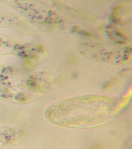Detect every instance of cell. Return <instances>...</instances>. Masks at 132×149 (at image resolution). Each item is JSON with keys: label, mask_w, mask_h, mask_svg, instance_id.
<instances>
[{"label": "cell", "mask_w": 132, "mask_h": 149, "mask_svg": "<svg viewBox=\"0 0 132 149\" xmlns=\"http://www.w3.org/2000/svg\"><path fill=\"white\" fill-rule=\"evenodd\" d=\"M79 99L81 107L78 97L69 98L52 105L46 110L45 114L57 113V115L48 117L49 120L64 116L69 118L74 116L75 119H79L81 116V120L85 118L86 120L90 119L93 123L92 120L99 123L109 118L116 102L115 98L98 95H87Z\"/></svg>", "instance_id": "cell-1"}, {"label": "cell", "mask_w": 132, "mask_h": 149, "mask_svg": "<svg viewBox=\"0 0 132 149\" xmlns=\"http://www.w3.org/2000/svg\"><path fill=\"white\" fill-rule=\"evenodd\" d=\"M12 8L33 23L53 26L69 31L72 26L69 21L56 9L39 1H10Z\"/></svg>", "instance_id": "cell-2"}, {"label": "cell", "mask_w": 132, "mask_h": 149, "mask_svg": "<svg viewBox=\"0 0 132 149\" xmlns=\"http://www.w3.org/2000/svg\"><path fill=\"white\" fill-rule=\"evenodd\" d=\"M77 52L87 59L112 65L126 63L132 55L131 47L110 46L90 41L79 44Z\"/></svg>", "instance_id": "cell-3"}, {"label": "cell", "mask_w": 132, "mask_h": 149, "mask_svg": "<svg viewBox=\"0 0 132 149\" xmlns=\"http://www.w3.org/2000/svg\"><path fill=\"white\" fill-rule=\"evenodd\" d=\"M55 78L51 72L44 70H37L27 75L24 87L29 91L35 93H44L53 88Z\"/></svg>", "instance_id": "cell-4"}, {"label": "cell", "mask_w": 132, "mask_h": 149, "mask_svg": "<svg viewBox=\"0 0 132 149\" xmlns=\"http://www.w3.org/2000/svg\"><path fill=\"white\" fill-rule=\"evenodd\" d=\"M27 75L22 68L11 65L0 63V85L18 89L24 86Z\"/></svg>", "instance_id": "cell-5"}, {"label": "cell", "mask_w": 132, "mask_h": 149, "mask_svg": "<svg viewBox=\"0 0 132 149\" xmlns=\"http://www.w3.org/2000/svg\"><path fill=\"white\" fill-rule=\"evenodd\" d=\"M45 54L46 50L41 44L17 41L14 55L25 61H35Z\"/></svg>", "instance_id": "cell-6"}, {"label": "cell", "mask_w": 132, "mask_h": 149, "mask_svg": "<svg viewBox=\"0 0 132 149\" xmlns=\"http://www.w3.org/2000/svg\"><path fill=\"white\" fill-rule=\"evenodd\" d=\"M24 136L20 126H9L0 130V146L9 148L20 143Z\"/></svg>", "instance_id": "cell-7"}, {"label": "cell", "mask_w": 132, "mask_h": 149, "mask_svg": "<svg viewBox=\"0 0 132 149\" xmlns=\"http://www.w3.org/2000/svg\"><path fill=\"white\" fill-rule=\"evenodd\" d=\"M32 95L21 90L13 89L0 85V100L10 103L26 104L31 102Z\"/></svg>", "instance_id": "cell-8"}, {"label": "cell", "mask_w": 132, "mask_h": 149, "mask_svg": "<svg viewBox=\"0 0 132 149\" xmlns=\"http://www.w3.org/2000/svg\"><path fill=\"white\" fill-rule=\"evenodd\" d=\"M28 24L22 17L12 12L0 10V28L22 29Z\"/></svg>", "instance_id": "cell-9"}, {"label": "cell", "mask_w": 132, "mask_h": 149, "mask_svg": "<svg viewBox=\"0 0 132 149\" xmlns=\"http://www.w3.org/2000/svg\"><path fill=\"white\" fill-rule=\"evenodd\" d=\"M17 43L12 38L0 33V55H14Z\"/></svg>", "instance_id": "cell-10"}, {"label": "cell", "mask_w": 132, "mask_h": 149, "mask_svg": "<svg viewBox=\"0 0 132 149\" xmlns=\"http://www.w3.org/2000/svg\"><path fill=\"white\" fill-rule=\"evenodd\" d=\"M106 35L111 41L116 45L122 46L127 43L129 38L124 35L121 30L113 24H109L106 26Z\"/></svg>", "instance_id": "cell-11"}]
</instances>
